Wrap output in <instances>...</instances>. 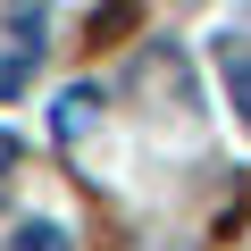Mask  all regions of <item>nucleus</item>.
<instances>
[{"label":"nucleus","mask_w":251,"mask_h":251,"mask_svg":"<svg viewBox=\"0 0 251 251\" xmlns=\"http://www.w3.org/2000/svg\"><path fill=\"white\" fill-rule=\"evenodd\" d=\"M92 109H100V92H92V84H75V92H59V109H50V134H59V143H75L84 126H92Z\"/></svg>","instance_id":"nucleus-1"},{"label":"nucleus","mask_w":251,"mask_h":251,"mask_svg":"<svg viewBox=\"0 0 251 251\" xmlns=\"http://www.w3.org/2000/svg\"><path fill=\"white\" fill-rule=\"evenodd\" d=\"M218 75H226V92H234V109L251 126V42H218Z\"/></svg>","instance_id":"nucleus-2"},{"label":"nucleus","mask_w":251,"mask_h":251,"mask_svg":"<svg viewBox=\"0 0 251 251\" xmlns=\"http://www.w3.org/2000/svg\"><path fill=\"white\" fill-rule=\"evenodd\" d=\"M34 59H42L34 42H17L9 59H0V100H9V92H25V84H34Z\"/></svg>","instance_id":"nucleus-3"},{"label":"nucleus","mask_w":251,"mask_h":251,"mask_svg":"<svg viewBox=\"0 0 251 251\" xmlns=\"http://www.w3.org/2000/svg\"><path fill=\"white\" fill-rule=\"evenodd\" d=\"M17 251H67L59 226H17Z\"/></svg>","instance_id":"nucleus-4"},{"label":"nucleus","mask_w":251,"mask_h":251,"mask_svg":"<svg viewBox=\"0 0 251 251\" xmlns=\"http://www.w3.org/2000/svg\"><path fill=\"white\" fill-rule=\"evenodd\" d=\"M17 168V134H0V176H9Z\"/></svg>","instance_id":"nucleus-5"}]
</instances>
